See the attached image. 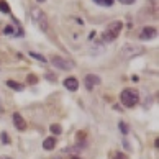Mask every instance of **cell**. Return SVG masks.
Listing matches in <instances>:
<instances>
[{
  "label": "cell",
  "instance_id": "23",
  "mask_svg": "<svg viewBox=\"0 0 159 159\" xmlns=\"http://www.w3.org/2000/svg\"><path fill=\"white\" fill-rule=\"evenodd\" d=\"M72 159H81V157H77V156H74V157H72Z\"/></svg>",
  "mask_w": 159,
  "mask_h": 159
},
{
  "label": "cell",
  "instance_id": "7",
  "mask_svg": "<svg viewBox=\"0 0 159 159\" xmlns=\"http://www.w3.org/2000/svg\"><path fill=\"white\" fill-rule=\"evenodd\" d=\"M100 84V77L95 76V74H87L86 76V87L87 90H92L95 86H99Z\"/></svg>",
  "mask_w": 159,
  "mask_h": 159
},
{
  "label": "cell",
  "instance_id": "12",
  "mask_svg": "<svg viewBox=\"0 0 159 159\" xmlns=\"http://www.w3.org/2000/svg\"><path fill=\"white\" fill-rule=\"evenodd\" d=\"M62 131V128H61V125L58 123H54V125H51V133H54V135H59Z\"/></svg>",
  "mask_w": 159,
  "mask_h": 159
},
{
  "label": "cell",
  "instance_id": "10",
  "mask_svg": "<svg viewBox=\"0 0 159 159\" xmlns=\"http://www.w3.org/2000/svg\"><path fill=\"white\" fill-rule=\"evenodd\" d=\"M54 146H56V138H51V136H49V138H46V139L43 141V148L46 151L54 149Z\"/></svg>",
  "mask_w": 159,
  "mask_h": 159
},
{
  "label": "cell",
  "instance_id": "8",
  "mask_svg": "<svg viewBox=\"0 0 159 159\" xmlns=\"http://www.w3.org/2000/svg\"><path fill=\"white\" fill-rule=\"evenodd\" d=\"M64 87L67 89V90H77V87H79V82H77V79L76 77H67V79H64Z\"/></svg>",
  "mask_w": 159,
  "mask_h": 159
},
{
  "label": "cell",
  "instance_id": "5",
  "mask_svg": "<svg viewBox=\"0 0 159 159\" xmlns=\"http://www.w3.org/2000/svg\"><path fill=\"white\" fill-rule=\"evenodd\" d=\"M51 64H53L54 67H59V69H64V71L72 69V62L64 59V58H61V56H53V58H51Z\"/></svg>",
  "mask_w": 159,
  "mask_h": 159
},
{
  "label": "cell",
  "instance_id": "14",
  "mask_svg": "<svg viewBox=\"0 0 159 159\" xmlns=\"http://www.w3.org/2000/svg\"><path fill=\"white\" fill-rule=\"evenodd\" d=\"M118 126H120L123 135H128L130 133V130H128V126H126V123H125V121H120V123H118Z\"/></svg>",
  "mask_w": 159,
  "mask_h": 159
},
{
  "label": "cell",
  "instance_id": "16",
  "mask_svg": "<svg viewBox=\"0 0 159 159\" xmlns=\"http://www.w3.org/2000/svg\"><path fill=\"white\" fill-rule=\"evenodd\" d=\"M99 5H105V7H112L113 5V0H95Z\"/></svg>",
  "mask_w": 159,
  "mask_h": 159
},
{
  "label": "cell",
  "instance_id": "22",
  "mask_svg": "<svg viewBox=\"0 0 159 159\" xmlns=\"http://www.w3.org/2000/svg\"><path fill=\"white\" fill-rule=\"evenodd\" d=\"M0 159H12V157H7V156H3V157H0Z\"/></svg>",
  "mask_w": 159,
  "mask_h": 159
},
{
  "label": "cell",
  "instance_id": "6",
  "mask_svg": "<svg viewBox=\"0 0 159 159\" xmlns=\"http://www.w3.org/2000/svg\"><path fill=\"white\" fill-rule=\"evenodd\" d=\"M157 36V30L154 26H146L143 28V31H141V35L139 38L143 39V41H148V39H152V38H156Z\"/></svg>",
  "mask_w": 159,
  "mask_h": 159
},
{
  "label": "cell",
  "instance_id": "21",
  "mask_svg": "<svg viewBox=\"0 0 159 159\" xmlns=\"http://www.w3.org/2000/svg\"><path fill=\"white\" fill-rule=\"evenodd\" d=\"M2 141H3V143H8V136H7V133H2Z\"/></svg>",
  "mask_w": 159,
  "mask_h": 159
},
{
  "label": "cell",
  "instance_id": "2",
  "mask_svg": "<svg viewBox=\"0 0 159 159\" xmlns=\"http://www.w3.org/2000/svg\"><path fill=\"white\" fill-rule=\"evenodd\" d=\"M121 28H123V23H121L120 20L112 21V23L107 26L105 33L102 35V39H104V41H107V43H110V41H113V39H117V36L120 35V31H121Z\"/></svg>",
  "mask_w": 159,
  "mask_h": 159
},
{
  "label": "cell",
  "instance_id": "9",
  "mask_svg": "<svg viewBox=\"0 0 159 159\" xmlns=\"http://www.w3.org/2000/svg\"><path fill=\"white\" fill-rule=\"evenodd\" d=\"M13 123H15V126L20 130V131H23V130L26 128V123L23 120V117L20 115V113H13Z\"/></svg>",
  "mask_w": 159,
  "mask_h": 159
},
{
  "label": "cell",
  "instance_id": "13",
  "mask_svg": "<svg viewBox=\"0 0 159 159\" xmlns=\"http://www.w3.org/2000/svg\"><path fill=\"white\" fill-rule=\"evenodd\" d=\"M0 10H2L3 13H10V7H8V3L2 0V2H0Z\"/></svg>",
  "mask_w": 159,
  "mask_h": 159
},
{
  "label": "cell",
  "instance_id": "18",
  "mask_svg": "<svg viewBox=\"0 0 159 159\" xmlns=\"http://www.w3.org/2000/svg\"><path fill=\"white\" fill-rule=\"evenodd\" d=\"M113 159H126V156H125L123 152H117V154H115V157H113Z\"/></svg>",
  "mask_w": 159,
  "mask_h": 159
},
{
  "label": "cell",
  "instance_id": "4",
  "mask_svg": "<svg viewBox=\"0 0 159 159\" xmlns=\"http://www.w3.org/2000/svg\"><path fill=\"white\" fill-rule=\"evenodd\" d=\"M143 46H138V44H126L123 49H121V56L125 59L128 58H133V56H138V54H143Z\"/></svg>",
  "mask_w": 159,
  "mask_h": 159
},
{
  "label": "cell",
  "instance_id": "17",
  "mask_svg": "<svg viewBox=\"0 0 159 159\" xmlns=\"http://www.w3.org/2000/svg\"><path fill=\"white\" fill-rule=\"evenodd\" d=\"M3 33H5V35H15V28L13 26H5V30H3Z\"/></svg>",
  "mask_w": 159,
  "mask_h": 159
},
{
  "label": "cell",
  "instance_id": "11",
  "mask_svg": "<svg viewBox=\"0 0 159 159\" xmlns=\"http://www.w3.org/2000/svg\"><path fill=\"white\" fill-rule=\"evenodd\" d=\"M7 86L12 87V89H15V90H23V86H21V84H18V82H15V81H7Z\"/></svg>",
  "mask_w": 159,
  "mask_h": 159
},
{
  "label": "cell",
  "instance_id": "20",
  "mask_svg": "<svg viewBox=\"0 0 159 159\" xmlns=\"http://www.w3.org/2000/svg\"><path fill=\"white\" fill-rule=\"evenodd\" d=\"M28 82H30V84H35V82H36V77H35V76H30V77H28Z\"/></svg>",
  "mask_w": 159,
  "mask_h": 159
},
{
  "label": "cell",
  "instance_id": "3",
  "mask_svg": "<svg viewBox=\"0 0 159 159\" xmlns=\"http://www.w3.org/2000/svg\"><path fill=\"white\" fill-rule=\"evenodd\" d=\"M139 100V95L133 89H125L121 92V104L125 107H135Z\"/></svg>",
  "mask_w": 159,
  "mask_h": 159
},
{
  "label": "cell",
  "instance_id": "15",
  "mask_svg": "<svg viewBox=\"0 0 159 159\" xmlns=\"http://www.w3.org/2000/svg\"><path fill=\"white\" fill-rule=\"evenodd\" d=\"M30 56L31 58H35V59H38V61H41V62H46V58H44V56H41V54H38V53H30Z\"/></svg>",
  "mask_w": 159,
  "mask_h": 159
},
{
  "label": "cell",
  "instance_id": "1",
  "mask_svg": "<svg viewBox=\"0 0 159 159\" xmlns=\"http://www.w3.org/2000/svg\"><path fill=\"white\" fill-rule=\"evenodd\" d=\"M31 20H33V23H35L39 30H41L43 33H46L48 31V28H49V21H48V16L44 15L43 10H39V8H33L31 10Z\"/></svg>",
  "mask_w": 159,
  "mask_h": 159
},
{
  "label": "cell",
  "instance_id": "19",
  "mask_svg": "<svg viewBox=\"0 0 159 159\" xmlns=\"http://www.w3.org/2000/svg\"><path fill=\"white\" fill-rule=\"evenodd\" d=\"M118 2H121L123 5H131V3H135V0H118Z\"/></svg>",
  "mask_w": 159,
  "mask_h": 159
},
{
  "label": "cell",
  "instance_id": "24",
  "mask_svg": "<svg viewBox=\"0 0 159 159\" xmlns=\"http://www.w3.org/2000/svg\"><path fill=\"white\" fill-rule=\"evenodd\" d=\"M39 2H44V0H39Z\"/></svg>",
  "mask_w": 159,
  "mask_h": 159
}]
</instances>
